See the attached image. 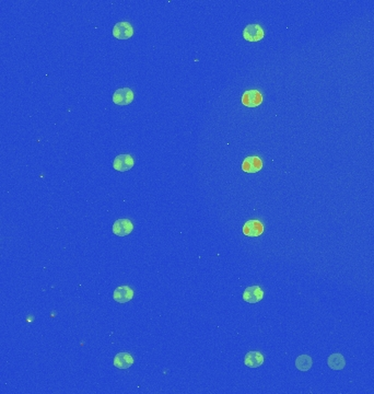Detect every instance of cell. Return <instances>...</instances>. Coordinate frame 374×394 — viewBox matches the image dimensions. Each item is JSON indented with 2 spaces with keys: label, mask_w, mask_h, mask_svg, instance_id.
<instances>
[{
  "label": "cell",
  "mask_w": 374,
  "mask_h": 394,
  "mask_svg": "<svg viewBox=\"0 0 374 394\" xmlns=\"http://www.w3.org/2000/svg\"><path fill=\"white\" fill-rule=\"evenodd\" d=\"M134 165H135L134 158L131 155H128V153H123V155H118L115 158L113 162V168L116 171L126 172L131 170Z\"/></svg>",
  "instance_id": "3957f363"
},
{
  "label": "cell",
  "mask_w": 374,
  "mask_h": 394,
  "mask_svg": "<svg viewBox=\"0 0 374 394\" xmlns=\"http://www.w3.org/2000/svg\"><path fill=\"white\" fill-rule=\"evenodd\" d=\"M313 366V362L309 355H301L295 360V367L302 372L309 371V370Z\"/></svg>",
  "instance_id": "5bb4252c"
},
{
  "label": "cell",
  "mask_w": 374,
  "mask_h": 394,
  "mask_svg": "<svg viewBox=\"0 0 374 394\" xmlns=\"http://www.w3.org/2000/svg\"><path fill=\"white\" fill-rule=\"evenodd\" d=\"M263 102L262 93L258 90L245 91L242 95V103L247 108H256Z\"/></svg>",
  "instance_id": "8992f818"
},
{
  "label": "cell",
  "mask_w": 374,
  "mask_h": 394,
  "mask_svg": "<svg viewBox=\"0 0 374 394\" xmlns=\"http://www.w3.org/2000/svg\"><path fill=\"white\" fill-rule=\"evenodd\" d=\"M244 364L249 368H258L264 364V356L261 352H248L244 358Z\"/></svg>",
  "instance_id": "8fae6325"
},
{
  "label": "cell",
  "mask_w": 374,
  "mask_h": 394,
  "mask_svg": "<svg viewBox=\"0 0 374 394\" xmlns=\"http://www.w3.org/2000/svg\"><path fill=\"white\" fill-rule=\"evenodd\" d=\"M264 232V225L257 219L248 220L243 225V233L246 237H260Z\"/></svg>",
  "instance_id": "5b68a950"
},
{
  "label": "cell",
  "mask_w": 374,
  "mask_h": 394,
  "mask_svg": "<svg viewBox=\"0 0 374 394\" xmlns=\"http://www.w3.org/2000/svg\"><path fill=\"white\" fill-rule=\"evenodd\" d=\"M327 365L333 370H343L346 366V360L342 354L335 353L327 358Z\"/></svg>",
  "instance_id": "4fadbf2b"
},
{
  "label": "cell",
  "mask_w": 374,
  "mask_h": 394,
  "mask_svg": "<svg viewBox=\"0 0 374 394\" xmlns=\"http://www.w3.org/2000/svg\"><path fill=\"white\" fill-rule=\"evenodd\" d=\"M264 298V291L260 286L247 287L243 292V300L248 304H257Z\"/></svg>",
  "instance_id": "ba28073f"
},
{
  "label": "cell",
  "mask_w": 374,
  "mask_h": 394,
  "mask_svg": "<svg viewBox=\"0 0 374 394\" xmlns=\"http://www.w3.org/2000/svg\"><path fill=\"white\" fill-rule=\"evenodd\" d=\"M134 230V225L129 219H117L113 225V233L118 237H126Z\"/></svg>",
  "instance_id": "52a82bcc"
},
{
  "label": "cell",
  "mask_w": 374,
  "mask_h": 394,
  "mask_svg": "<svg viewBox=\"0 0 374 394\" xmlns=\"http://www.w3.org/2000/svg\"><path fill=\"white\" fill-rule=\"evenodd\" d=\"M135 99V93L129 88H121L115 91L113 94V102L117 105H128Z\"/></svg>",
  "instance_id": "6da1fadb"
},
{
  "label": "cell",
  "mask_w": 374,
  "mask_h": 394,
  "mask_svg": "<svg viewBox=\"0 0 374 394\" xmlns=\"http://www.w3.org/2000/svg\"><path fill=\"white\" fill-rule=\"evenodd\" d=\"M134 364V358L128 353H119L114 358V366L118 369H128Z\"/></svg>",
  "instance_id": "7c38bea8"
},
{
  "label": "cell",
  "mask_w": 374,
  "mask_h": 394,
  "mask_svg": "<svg viewBox=\"0 0 374 394\" xmlns=\"http://www.w3.org/2000/svg\"><path fill=\"white\" fill-rule=\"evenodd\" d=\"M264 28L255 23V25H248L243 30V37L248 42H258L263 40L264 37Z\"/></svg>",
  "instance_id": "277c9868"
},
{
  "label": "cell",
  "mask_w": 374,
  "mask_h": 394,
  "mask_svg": "<svg viewBox=\"0 0 374 394\" xmlns=\"http://www.w3.org/2000/svg\"><path fill=\"white\" fill-rule=\"evenodd\" d=\"M113 35L117 40H128L134 35V28L127 21L118 22L113 28Z\"/></svg>",
  "instance_id": "7a4b0ae2"
},
{
  "label": "cell",
  "mask_w": 374,
  "mask_h": 394,
  "mask_svg": "<svg viewBox=\"0 0 374 394\" xmlns=\"http://www.w3.org/2000/svg\"><path fill=\"white\" fill-rule=\"evenodd\" d=\"M263 168V161L260 157L252 156L244 159L242 163V170L246 173H256Z\"/></svg>",
  "instance_id": "30bf717a"
},
{
  "label": "cell",
  "mask_w": 374,
  "mask_h": 394,
  "mask_svg": "<svg viewBox=\"0 0 374 394\" xmlns=\"http://www.w3.org/2000/svg\"><path fill=\"white\" fill-rule=\"evenodd\" d=\"M134 297V290L128 286H119L115 289L113 298L114 300L118 302V304H126V302L131 301Z\"/></svg>",
  "instance_id": "9c48e42d"
}]
</instances>
